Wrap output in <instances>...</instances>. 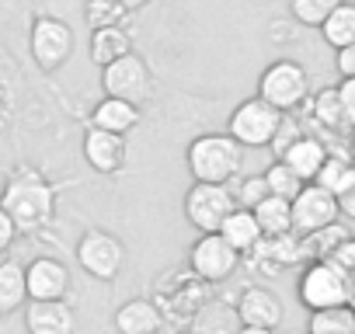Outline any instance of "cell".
Instances as JSON below:
<instances>
[{
    "mask_svg": "<svg viewBox=\"0 0 355 334\" xmlns=\"http://www.w3.org/2000/svg\"><path fill=\"white\" fill-rule=\"evenodd\" d=\"M327 146H324V139H317V136H306V132H300L282 153H279V160L289 167V171L306 185V182H313L317 178V171L324 167V160H327Z\"/></svg>",
    "mask_w": 355,
    "mask_h": 334,
    "instance_id": "16",
    "label": "cell"
},
{
    "mask_svg": "<svg viewBox=\"0 0 355 334\" xmlns=\"http://www.w3.org/2000/svg\"><path fill=\"white\" fill-rule=\"evenodd\" d=\"M164 327V313L153 299H125L115 310V331L119 334H153Z\"/></svg>",
    "mask_w": 355,
    "mask_h": 334,
    "instance_id": "18",
    "label": "cell"
},
{
    "mask_svg": "<svg viewBox=\"0 0 355 334\" xmlns=\"http://www.w3.org/2000/svg\"><path fill=\"white\" fill-rule=\"evenodd\" d=\"M261 178H265V185H268V195H279V199H293V195L303 188V182L289 171V167H286L279 157L265 167V175H261Z\"/></svg>",
    "mask_w": 355,
    "mask_h": 334,
    "instance_id": "31",
    "label": "cell"
},
{
    "mask_svg": "<svg viewBox=\"0 0 355 334\" xmlns=\"http://www.w3.org/2000/svg\"><path fill=\"white\" fill-rule=\"evenodd\" d=\"M265 268H272V272H279V268H293V265H300L303 261V240H300V234H279V237H261V244L251 251Z\"/></svg>",
    "mask_w": 355,
    "mask_h": 334,
    "instance_id": "19",
    "label": "cell"
},
{
    "mask_svg": "<svg viewBox=\"0 0 355 334\" xmlns=\"http://www.w3.org/2000/svg\"><path fill=\"white\" fill-rule=\"evenodd\" d=\"M313 182H317L324 192H331L334 199H341V195L355 192V164H352L345 153H327V160H324V167L317 171Z\"/></svg>",
    "mask_w": 355,
    "mask_h": 334,
    "instance_id": "21",
    "label": "cell"
},
{
    "mask_svg": "<svg viewBox=\"0 0 355 334\" xmlns=\"http://www.w3.org/2000/svg\"><path fill=\"white\" fill-rule=\"evenodd\" d=\"M0 209H4L18 234H42L53 216H56V195H53V185L32 171V167H21V171H15L4 185V192H0Z\"/></svg>",
    "mask_w": 355,
    "mask_h": 334,
    "instance_id": "1",
    "label": "cell"
},
{
    "mask_svg": "<svg viewBox=\"0 0 355 334\" xmlns=\"http://www.w3.org/2000/svg\"><path fill=\"white\" fill-rule=\"evenodd\" d=\"M320 35H324V42L331 49H341V46L355 42V4H352V0H341V4L324 18Z\"/></svg>",
    "mask_w": 355,
    "mask_h": 334,
    "instance_id": "25",
    "label": "cell"
},
{
    "mask_svg": "<svg viewBox=\"0 0 355 334\" xmlns=\"http://www.w3.org/2000/svg\"><path fill=\"white\" fill-rule=\"evenodd\" d=\"M0 108H4V94H0Z\"/></svg>",
    "mask_w": 355,
    "mask_h": 334,
    "instance_id": "44",
    "label": "cell"
},
{
    "mask_svg": "<svg viewBox=\"0 0 355 334\" xmlns=\"http://www.w3.org/2000/svg\"><path fill=\"white\" fill-rule=\"evenodd\" d=\"M310 118L320 129H327V132H341L345 129V112H341V101H338V87H324V91L313 94Z\"/></svg>",
    "mask_w": 355,
    "mask_h": 334,
    "instance_id": "27",
    "label": "cell"
},
{
    "mask_svg": "<svg viewBox=\"0 0 355 334\" xmlns=\"http://www.w3.org/2000/svg\"><path fill=\"white\" fill-rule=\"evenodd\" d=\"M139 105L132 101H122V98H101L94 108H91V125L94 129H105V132H115V136H129L136 125H139Z\"/></svg>",
    "mask_w": 355,
    "mask_h": 334,
    "instance_id": "17",
    "label": "cell"
},
{
    "mask_svg": "<svg viewBox=\"0 0 355 334\" xmlns=\"http://www.w3.org/2000/svg\"><path fill=\"white\" fill-rule=\"evenodd\" d=\"M338 56H334V67H338V73L341 77H355V42L352 46H341V49H334Z\"/></svg>",
    "mask_w": 355,
    "mask_h": 334,
    "instance_id": "36",
    "label": "cell"
},
{
    "mask_svg": "<svg viewBox=\"0 0 355 334\" xmlns=\"http://www.w3.org/2000/svg\"><path fill=\"white\" fill-rule=\"evenodd\" d=\"M338 4H341V0H289V11H293V18H296L300 25L320 28L324 18H327Z\"/></svg>",
    "mask_w": 355,
    "mask_h": 334,
    "instance_id": "32",
    "label": "cell"
},
{
    "mask_svg": "<svg viewBox=\"0 0 355 334\" xmlns=\"http://www.w3.org/2000/svg\"><path fill=\"white\" fill-rule=\"evenodd\" d=\"M0 317H4V313H0Z\"/></svg>",
    "mask_w": 355,
    "mask_h": 334,
    "instance_id": "45",
    "label": "cell"
},
{
    "mask_svg": "<svg viewBox=\"0 0 355 334\" xmlns=\"http://www.w3.org/2000/svg\"><path fill=\"white\" fill-rule=\"evenodd\" d=\"M185 164H189L192 182L227 185L244 171V146L230 132H202L189 143Z\"/></svg>",
    "mask_w": 355,
    "mask_h": 334,
    "instance_id": "2",
    "label": "cell"
},
{
    "mask_svg": "<svg viewBox=\"0 0 355 334\" xmlns=\"http://www.w3.org/2000/svg\"><path fill=\"white\" fill-rule=\"evenodd\" d=\"M25 289H28V299H67L70 289H73V279H70V268L60 261V258H35L25 265Z\"/></svg>",
    "mask_w": 355,
    "mask_h": 334,
    "instance_id": "12",
    "label": "cell"
},
{
    "mask_svg": "<svg viewBox=\"0 0 355 334\" xmlns=\"http://www.w3.org/2000/svg\"><path fill=\"white\" fill-rule=\"evenodd\" d=\"M234 313H237L241 327H258V331H275L282 324V317H286L282 299L268 285H248V289H241Z\"/></svg>",
    "mask_w": 355,
    "mask_h": 334,
    "instance_id": "13",
    "label": "cell"
},
{
    "mask_svg": "<svg viewBox=\"0 0 355 334\" xmlns=\"http://www.w3.org/2000/svg\"><path fill=\"white\" fill-rule=\"evenodd\" d=\"M101 91L108 98H122L132 105H146L153 98V73L146 67V60L132 49L119 60H112L108 67H101Z\"/></svg>",
    "mask_w": 355,
    "mask_h": 334,
    "instance_id": "6",
    "label": "cell"
},
{
    "mask_svg": "<svg viewBox=\"0 0 355 334\" xmlns=\"http://www.w3.org/2000/svg\"><path fill=\"white\" fill-rule=\"evenodd\" d=\"M28 303V289H25V265L18 261H0V313H18Z\"/></svg>",
    "mask_w": 355,
    "mask_h": 334,
    "instance_id": "22",
    "label": "cell"
},
{
    "mask_svg": "<svg viewBox=\"0 0 355 334\" xmlns=\"http://www.w3.org/2000/svg\"><path fill=\"white\" fill-rule=\"evenodd\" d=\"M129 15L132 11L122 4V0H87L84 4V18H87L91 32L94 28H119V25H125Z\"/></svg>",
    "mask_w": 355,
    "mask_h": 334,
    "instance_id": "28",
    "label": "cell"
},
{
    "mask_svg": "<svg viewBox=\"0 0 355 334\" xmlns=\"http://www.w3.org/2000/svg\"><path fill=\"white\" fill-rule=\"evenodd\" d=\"M153 334H171V331H164V327H160V331H153Z\"/></svg>",
    "mask_w": 355,
    "mask_h": 334,
    "instance_id": "43",
    "label": "cell"
},
{
    "mask_svg": "<svg viewBox=\"0 0 355 334\" xmlns=\"http://www.w3.org/2000/svg\"><path fill=\"white\" fill-rule=\"evenodd\" d=\"M237 209L230 185H206V182H192V188L185 192V220L199 230V234H216L220 223Z\"/></svg>",
    "mask_w": 355,
    "mask_h": 334,
    "instance_id": "10",
    "label": "cell"
},
{
    "mask_svg": "<svg viewBox=\"0 0 355 334\" xmlns=\"http://www.w3.org/2000/svg\"><path fill=\"white\" fill-rule=\"evenodd\" d=\"M345 237H352L345 223H331V227H324V230H313V234L300 237V240H303V261H324V258H331L334 247H338Z\"/></svg>",
    "mask_w": 355,
    "mask_h": 334,
    "instance_id": "26",
    "label": "cell"
},
{
    "mask_svg": "<svg viewBox=\"0 0 355 334\" xmlns=\"http://www.w3.org/2000/svg\"><path fill=\"white\" fill-rule=\"evenodd\" d=\"M254 220L261 227V237H279V234H289L293 230V213H289V199H279V195H265L254 209Z\"/></svg>",
    "mask_w": 355,
    "mask_h": 334,
    "instance_id": "24",
    "label": "cell"
},
{
    "mask_svg": "<svg viewBox=\"0 0 355 334\" xmlns=\"http://www.w3.org/2000/svg\"><path fill=\"white\" fill-rule=\"evenodd\" d=\"M237 268H241V254L220 234H199V240L189 247V272L202 285H220Z\"/></svg>",
    "mask_w": 355,
    "mask_h": 334,
    "instance_id": "8",
    "label": "cell"
},
{
    "mask_svg": "<svg viewBox=\"0 0 355 334\" xmlns=\"http://www.w3.org/2000/svg\"><path fill=\"white\" fill-rule=\"evenodd\" d=\"M352 313H355V279H352V289H348V303H345Z\"/></svg>",
    "mask_w": 355,
    "mask_h": 334,
    "instance_id": "39",
    "label": "cell"
},
{
    "mask_svg": "<svg viewBox=\"0 0 355 334\" xmlns=\"http://www.w3.org/2000/svg\"><path fill=\"white\" fill-rule=\"evenodd\" d=\"M25 331L28 334H73L77 317L67 299H28L25 303Z\"/></svg>",
    "mask_w": 355,
    "mask_h": 334,
    "instance_id": "15",
    "label": "cell"
},
{
    "mask_svg": "<svg viewBox=\"0 0 355 334\" xmlns=\"http://www.w3.org/2000/svg\"><path fill=\"white\" fill-rule=\"evenodd\" d=\"M227 185H230V195H234L237 209H254V206L268 195V185H265L261 175H237V178L227 182Z\"/></svg>",
    "mask_w": 355,
    "mask_h": 334,
    "instance_id": "30",
    "label": "cell"
},
{
    "mask_svg": "<svg viewBox=\"0 0 355 334\" xmlns=\"http://www.w3.org/2000/svg\"><path fill=\"white\" fill-rule=\"evenodd\" d=\"M306 334H355V313L348 306H331V310H313L310 313V331Z\"/></svg>",
    "mask_w": 355,
    "mask_h": 334,
    "instance_id": "29",
    "label": "cell"
},
{
    "mask_svg": "<svg viewBox=\"0 0 355 334\" xmlns=\"http://www.w3.org/2000/svg\"><path fill=\"white\" fill-rule=\"evenodd\" d=\"M331 261H334V265H338L348 279H355V237H345V240L334 247Z\"/></svg>",
    "mask_w": 355,
    "mask_h": 334,
    "instance_id": "34",
    "label": "cell"
},
{
    "mask_svg": "<svg viewBox=\"0 0 355 334\" xmlns=\"http://www.w3.org/2000/svg\"><path fill=\"white\" fill-rule=\"evenodd\" d=\"M87 53H91V60H94L98 67H108L112 60L132 53V35H129L122 25H119V28H94Z\"/></svg>",
    "mask_w": 355,
    "mask_h": 334,
    "instance_id": "23",
    "label": "cell"
},
{
    "mask_svg": "<svg viewBox=\"0 0 355 334\" xmlns=\"http://www.w3.org/2000/svg\"><path fill=\"white\" fill-rule=\"evenodd\" d=\"M282 115L279 108H272L268 101H261L258 94L241 101L234 112H230V122H227V132L244 146V150H261V146H272L279 125H282Z\"/></svg>",
    "mask_w": 355,
    "mask_h": 334,
    "instance_id": "5",
    "label": "cell"
},
{
    "mask_svg": "<svg viewBox=\"0 0 355 334\" xmlns=\"http://www.w3.org/2000/svg\"><path fill=\"white\" fill-rule=\"evenodd\" d=\"M289 213H293V234L306 237L313 230H324L331 223H338V199L331 192H324L317 182H306L293 199H289Z\"/></svg>",
    "mask_w": 355,
    "mask_h": 334,
    "instance_id": "11",
    "label": "cell"
},
{
    "mask_svg": "<svg viewBox=\"0 0 355 334\" xmlns=\"http://www.w3.org/2000/svg\"><path fill=\"white\" fill-rule=\"evenodd\" d=\"M73 254H77L80 272H87V275L98 279V282L119 279V272H122V265H125V247H122V240H119L112 230H101V227L84 230L80 240H77V247H73Z\"/></svg>",
    "mask_w": 355,
    "mask_h": 334,
    "instance_id": "7",
    "label": "cell"
},
{
    "mask_svg": "<svg viewBox=\"0 0 355 334\" xmlns=\"http://www.w3.org/2000/svg\"><path fill=\"white\" fill-rule=\"evenodd\" d=\"M73 28L63 21V18H53V15H42L32 21V60L46 70V73H56L60 67L70 63L73 56Z\"/></svg>",
    "mask_w": 355,
    "mask_h": 334,
    "instance_id": "9",
    "label": "cell"
},
{
    "mask_svg": "<svg viewBox=\"0 0 355 334\" xmlns=\"http://www.w3.org/2000/svg\"><path fill=\"white\" fill-rule=\"evenodd\" d=\"M237 334H275V331H258V327H241Z\"/></svg>",
    "mask_w": 355,
    "mask_h": 334,
    "instance_id": "40",
    "label": "cell"
},
{
    "mask_svg": "<svg viewBox=\"0 0 355 334\" xmlns=\"http://www.w3.org/2000/svg\"><path fill=\"white\" fill-rule=\"evenodd\" d=\"M178 334H199V331L196 327H185V331H178Z\"/></svg>",
    "mask_w": 355,
    "mask_h": 334,
    "instance_id": "42",
    "label": "cell"
},
{
    "mask_svg": "<svg viewBox=\"0 0 355 334\" xmlns=\"http://www.w3.org/2000/svg\"><path fill=\"white\" fill-rule=\"evenodd\" d=\"M258 98L289 115L310 98V73L296 60H275L258 77Z\"/></svg>",
    "mask_w": 355,
    "mask_h": 334,
    "instance_id": "3",
    "label": "cell"
},
{
    "mask_svg": "<svg viewBox=\"0 0 355 334\" xmlns=\"http://www.w3.org/2000/svg\"><path fill=\"white\" fill-rule=\"evenodd\" d=\"M21 234H18V227H15V220L0 209V254H8L11 247H15V240H18Z\"/></svg>",
    "mask_w": 355,
    "mask_h": 334,
    "instance_id": "35",
    "label": "cell"
},
{
    "mask_svg": "<svg viewBox=\"0 0 355 334\" xmlns=\"http://www.w3.org/2000/svg\"><path fill=\"white\" fill-rule=\"evenodd\" d=\"M80 150H84L87 167L98 175H119L125 167V157H129L125 136H115V132H105V129H94V125H87Z\"/></svg>",
    "mask_w": 355,
    "mask_h": 334,
    "instance_id": "14",
    "label": "cell"
},
{
    "mask_svg": "<svg viewBox=\"0 0 355 334\" xmlns=\"http://www.w3.org/2000/svg\"><path fill=\"white\" fill-rule=\"evenodd\" d=\"M122 4H125L129 11H139V8H146V4H150V0H122Z\"/></svg>",
    "mask_w": 355,
    "mask_h": 334,
    "instance_id": "38",
    "label": "cell"
},
{
    "mask_svg": "<svg viewBox=\"0 0 355 334\" xmlns=\"http://www.w3.org/2000/svg\"><path fill=\"white\" fill-rule=\"evenodd\" d=\"M338 101H341V112H345V129L355 132V77H341Z\"/></svg>",
    "mask_w": 355,
    "mask_h": 334,
    "instance_id": "33",
    "label": "cell"
},
{
    "mask_svg": "<svg viewBox=\"0 0 355 334\" xmlns=\"http://www.w3.org/2000/svg\"><path fill=\"white\" fill-rule=\"evenodd\" d=\"M348 289H352V279L331 261H310L296 282V296L300 303L313 313V310H331V306H345L348 303Z\"/></svg>",
    "mask_w": 355,
    "mask_h": 334,
    "instance_id": "4",
    "label": "cell"
},
{
    "mask_svg": "<svg viewBox=\"0 0 355 334\" xmlns=\"http://www.w3.org/2000/svg\"><path fill=\"white\" fill-rule=\"evenodd\" d=\"M241 258L244 254H251L258 244H261V227H258V220H254V213L251 209H234L223 223H220V230H216Z\"/></svg>",
    "mask_w": 355,
    "mask_h": 334,
    "instance_id": "20",
    "label": "cell"
},
{
    "mask_svg": "<svg viewBox=\"0 0 355 334\" xmlns=\"http://www.w3.org/2000/svg\"><path fill=\"white\" fill-rule=\"evenodd\" d=\"M345 157H348V160L355 164V136H352V143H348V153H345Z\"/></svg>",
    "mask_w": 355,
    "mask_h": 334,
    "instance_id": "41",
    "label": "cell"
},
{
    "mask_svg": "<svg viewBox=\"0 0 355 334\" xmlns=\"http://www.w3.org/2000/svg\"><path fill=\"white\" fill-rule=\"evenodd\" d=\"M338 213L348 216V220H355V192H348V195L338 199Z\"/></svg>",
    "mask_w": 355,
    "mask_h": 334,
    "instance_id": "37",
    "label": "cell"
}]
</instances>
